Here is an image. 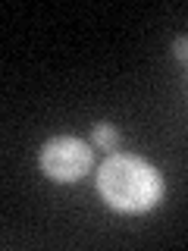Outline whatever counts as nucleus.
<instances>
[{"label": "nucleus", "mask_w": 188, "mask_h": 251, "mask_svg": "<svg viewBox=\"0 0 188 251\" xmlns=\"http://www.w3.org/2000/svg\"><path fill=\"white\" fill-rule=\"evenodd\" d=\"M172 53H176V60L188 63V38H176L172 41Z\"/></svg>", "instance_id": "20e7f679"}, {"label": "nucleus", "mask_w": 188, "mask_h": 251, "mask_svg": "<svg viewBox=\"0 0 188 251\" xmlns=\"http://www.w3.org/2000/svg\"><path fill=\"white\" fill-rule=\"evenodd\" d=\"M97 192L119 214H147L163 198V176L141 157L113 154L97 170Z\"/></svg>", "instance_id": "f257e3e1"}, {"label": "nucleus", "mask_w": 188, "mask_h": 251, "mask_svg": "<svg viewBox=\"0 0 188 251\" xmlns=\"http://www.w3.org/2000/svg\"><path fill=\"white\" fill-rule=\"evenodd\" d=\"M91 141H94L97 148H104V151H116V148H119V132H116L110 123H94Z\"/></svg>", "instance_id": "7ed1b4c3"}, {"label": "nucleus", "mask_w": 188, "mask_h": 251, "mask_svg": "<svg viewBox=\"0 0 188 251\" xmlns=\"http://www.w3.org/2000/svg\"><path fill=\"white\" fill-rule=\"evenodd\" d=\"M41 173L53 182H78L91 170V151L75 135H57L41 148Z\"/></svg>", "instance_id": "f03ea898"}]
</instances>
